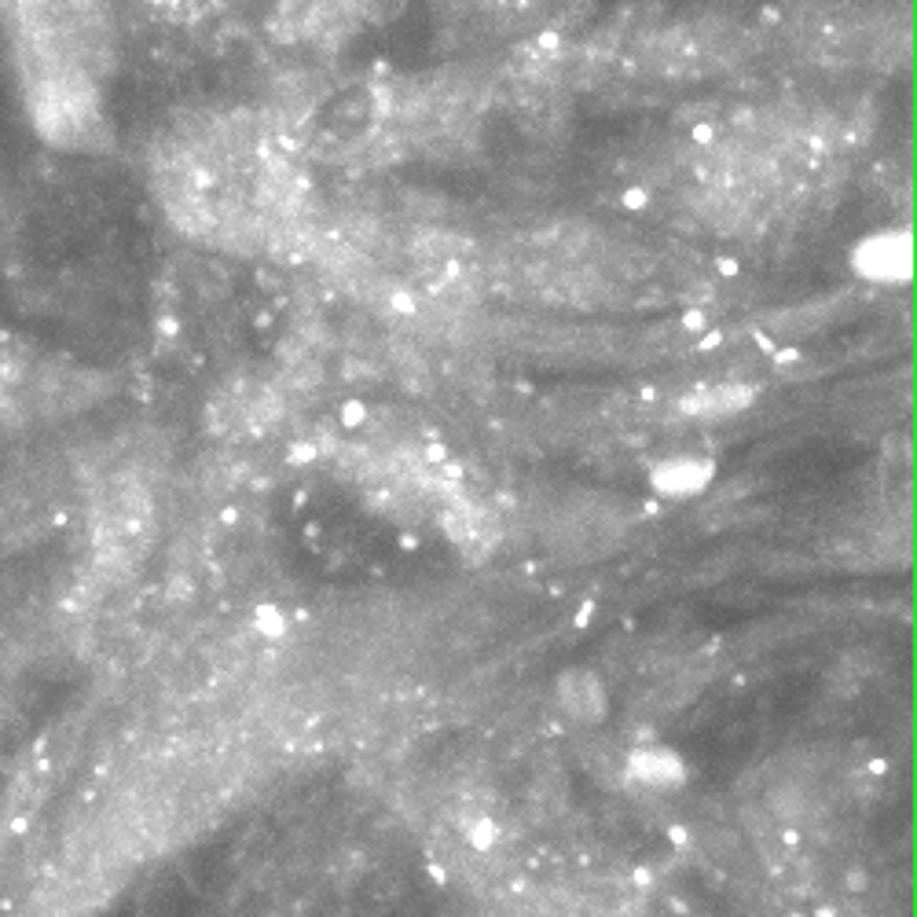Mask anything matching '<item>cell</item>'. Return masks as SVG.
Instances as JSON below:
<instances>
[{
	"label": "cell",
	"instance_id": "obj_5",
	"mask_svg": "<svg viewBox=\"0 0 917 917\" xmlns=\"http://www.w3.org/2000/svg\"><path fill=\"white\" fill-rule=\"evenodd\" d=\"M485 11H499V16H522V11H533L539 8L544 0H474Z\"/></svg>",
	"mask_w": 917,
	"mask_h": 917
},
{
	"label": "cell",
	"instance_id": "obj_3",
	"mask_svg": "<svg viewBox=\"0 0 917 917\" xmlns=\"http://www.w3.org/2000/svg\"><path fill=\"white\" fill-rule=\"evenodd\" d=\"M379 0H276V30L290 44H338L374 19Z\"/></svg>",
	"mask_w": 917,
	"mask_h": 917
},
{
	"label": "cell",
	"instance_id": "obj_1",
	"mask_svg": "<svg viewBox=\"0 0 917 917\" xmlns=\"http://www.w3.org/2000/svg\"><path fill=\"white\" fill-rule=\"evenodd\" d=\"M0 44L30 128L66 155L111 147L107 0H0Z\"/></svg>",
	"mask_w": 917,
	"mask_h": 917
},
{
	"label": "cell",
	"instance_id": "obj_4",
	"mask_svg": "<svg viewBox=\"0 0 917 917\" xmlns=\"http://www.w3.org/2000/svg\"><path fill=\"white\" fill-rule=\"evenodd\" d=\"M147 16H155L162 22H176V27H187V22H206L220 16L231 0H136Z\"/></svg>",
	"mask_w": 917,
	"mask_h": 917
},
{
	"label": "cell",
	"instance_id": "obj_2",
	"mask_svg": "<svg viewBox=\"0 0 917 917\" xmlns=\"http://www.w3.org/2000/svg\"><path fill=\"white\" fill-rule=\"evenodd\" d=\"M151 187L176 228L203 243H257L293 209L284 162L239 117L173 125L151 155Z\"/></svg>",
	"mask_w": 917,
	"mask_h": 917
}]
</instances>
